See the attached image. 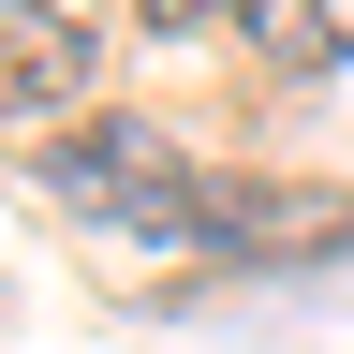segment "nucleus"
Wrapping results in <instances>:
<instances>
[{"label":"nucleus","instance_id":"nucleus-1","mask_svg":"<svg viewBox=\"0 0 354 354\" xmlns=\"http://www.w3.org/2000/svg\"><path fill=\"white\" fill-rule=\"evenodd\" d=\"M44 192H59L74 221H118V236H162V251H192V207H207V177H177V148L148 118H74L59 148H44Z\"/></svg>","mask_w":354,"mask_h":354},{"label":"nucleus","instance_id":"nucleus-2","mask_svg":"<svg viewBox=\"0 0 354 354\" xmlns=\"http://www.w3.org/2000/svg\"><path fill=\"white\" fill-rule=\"evenodd\" d=\"M192 251L221 266H295V251H354V192H310V177H207Z\"/></svg>","mask_w":354,"mask_h":354},{"label":"nucleus","instance_id":"nucleus-3","mask_svg":"<svg viewBox=\"0 0 354 354\" xmlns=\"http://www.w3.org/2000/svg\"><path fill=\"white\" fill-rule=\"evenodd\" d=\"M88 59H104V30L74 15V0H0V118H59Z\"/></svg>","mask_w":354,"mask_h":354},{"label":"nucleus","instance_id":"nucleus-4","mask_svg":"<svg viewBox=\"0 0 354 354\" xmlns=\"http://www.w3.org/2000/svg\"><path fill=\"white\" fill-rule=\"evenodd\" d=\"M251 44L295 59V74H339L354 59V0H251Z\"/></svg>","mask_w":354,"mask_h":354},{"label":"nucleus","instance_id":"nucleus-5","mask_svg":"<svg viewBox=\"0 0 354 354\" xmlns=\"http://www.w3.org/2000/svg\"><path fill=\"white\" fill-rule=\"evenodd\" d=\"M148 30H251V0H133Z\"/></svg>","mask_w":354,"mask_h":354}]
</instances>
